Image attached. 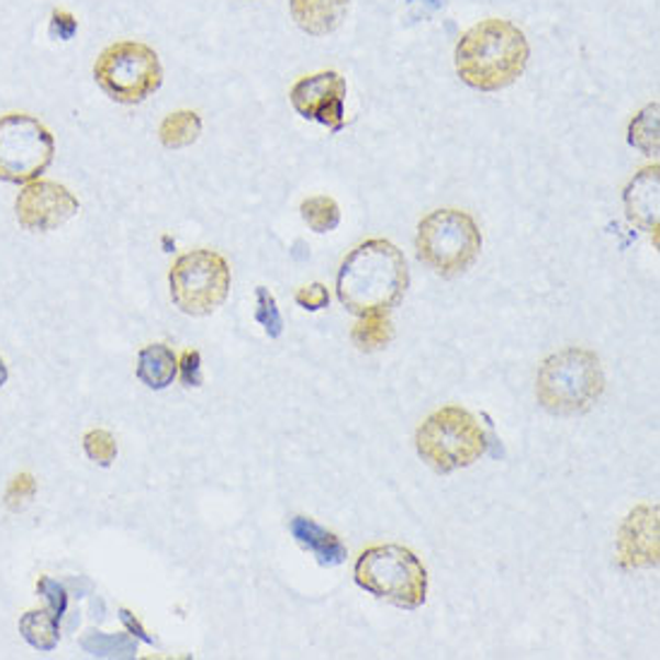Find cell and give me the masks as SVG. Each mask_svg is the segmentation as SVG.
<instances>
[{
    "instance_id": "obj_1",
    "label": "cell",
    "mask_w": 660,
    "mask_h": 660,
    "mask_svg": "<svg viewBox=\"0 0 660 660\" xmlns=\"http://www.w3.org/2000/svg\"><path fill=\"white\" fill-rule=\"evenodd\" d=\"M409 289L406 257L394 243L370 238L344 257L336 275V298L358 317L387 315Z\"/></svg>"
},
{
    "instance_id": "obj_2",
    "label": "cell",
    "mask_w": 660,
    "mask_h": 660,
    "mask_svg": "<svg viewBox=\"0 0 660 660\" xmlns=\"http://www.w3.org/2000/svg\"><path fill=\"white\" fill-rule=\"evenodd\" d=\"M530 48L524 32L507 20H483L461 34L455 66L463 85L478 92H500L514 85L528 66Z\"/></svg>"
},
{
    "instance_id": "obj_3",
    "label": "cell",
    "mask_w": 660,
    "mask_h": 660,
    "mask_svg": "<svg viewBox=\"0 0 660 660\" xmlns=\"http://www.w3.org/2000/svg\"><path fill=\"white\" fill-rule=\"evenodd\" d=\"M605 390L601 360L586 348H564L538 370L536 396L555 416H581L591 411Z\"/></svg>"
},
{
    "instance_id": "obj_4",
    "label": "cell",
    "mask_w": 660,
    "mask_h": 660,
    "mask_svg": "<svg viewBox=\"0 0 660 660\" xmlns=\"http://www.w3.org/2000/svg\"><path fill=\"white\" fill-rule=\"evenodd\" d=\"M356 584L374 599L390 601L404 611H416L428 599V572L404 546H372L356 562Z\"/></svg>"
},
{
    "instance_id": "obj_5",
    "label": "cell",
    "mask_w": 660,
    "mask_h": 660,
    "mask_svg": "<svg viewBox=\"0 0 660 660\" xmlns=\"http://www.w3.org/2000/svg\"><path fill=\"white\" fill-rule=\"evenodd\" d=\"M481 423L461 406H445L421 423L416 449L421 459L437 473L466 469L485 455Z\"/></svg>"
},
{
    "instance_id": "obj_6",
    "label": "cell",
    "mask_w": 660,
    "mask_h": 660,
    "mask_svg": "<svg viewBox=\"0 0 660 660\" xmlns=\"http://www.w3.org/2000/svg\"><path fill=\"white\" fill-rule=\"evenodd\" d=\"M481 248V228L461 210H435L421 219L416 250L421 262L439 277L463 275L478 260Z\"/></svg>"
},
{
    "instance_id": "obj_7",
    "label": "cell",
    "mask_w": 660,
    "mask_h": 660,
    "mask_svg": "<svg viewBox=\"0 0 660 660\" xmlns=\"http://www.w3.org/2000/svg\"><path fill=\"white\" fill-rule=\"evenodd\" d=\"M94 77L103 94L131 107L157 92L164 82V68L152 46L115 42L101 51L94 63Z\"/></svg>"
},
{
    "instance_id": "obj_8",
    "label": "cell",
    "mask_w": 660,
    "mask_h": 660,
    "mask_svg": "<svg viewBox=\"0 0 660 660\" xmlns=\"http://www.w3.org/2000/svg\"><path fill=\"white\" fill-rule=\"evenodd\" d=\"M168 283L180 313L204 317L224 305L231 289V269L222 255L200 248L178 257Z\"/></svg>"
},
{
    "instance_id": "obj_9",
    "label": "cell",
    "mask_w": 660,
    "mask_h": 660,
    "mask_svg": "<svg viewBox=\"0 0 660 660\" xmlns=\"http://www.w3.org/2000/svg\"><path fill=\"white\" fill-rule=\"evenodd\" d=\"M56 139L27 113L0 115V180L27 186L54 164Z\"/></svg>"
},
{
    "instance_id": "obj_10",
    "label": "cell",
    "mask_w": 660,
    "mask_h": 660,
    "mask_svg": "<svg viewBox=\"0 0 660 660\" xmlns=\"http://www.w3.org/2000/svg\"><path fill=\"white\" fill-rule=\"evenodd\" d=\"M346 99V80L334 70H322L315 75L301 77L293 87L289 101L298 115L305 121H315L329 127L332 133H339L346 123L344 113Z\"/></svg>"
},
{
    "instance_id": "obj_11",
    "label": "cell",
    "mask_w": 660,
    "mask_h": 660,
    "mask_svg": "<svg viewBox=\"0 0 660 660\" xmlns=\"http://www.w3.org/2000/svg\"><path fill=\"white\" fill-rule=\"evenodd\" d=\"M80 212V202L66 186L54 180H32L15 200L20 226L27 231H54Z\"/></svg>"
},
{
    "instance_id": "obj_12",
    "label": "cell",
    "mask_w": 660,
    "mask_h": 660,
    "mask_svg": "<svg viewBox=\"0 0 660 660\" xmlns=\"http://www.w3.org/2000/svg\"><path fill=\"white\" fill-rule=\"evenodd\" d=\"M619 564L623 567H656L658 564V507L641 504L634 510L619 530Z\"/></svg>"
},
{
    "instance_id": "obj_13",
    "label": "cell",
    "mask_w": 660,
    "mask_h": 660,
    "mask_svg": "<svg viewBox=\"0 0 660 660\" xmlns=\"http://www.w3.org/2000/svg\"><path fill=\"white\" fill-rule=\"evenodd\" d=\"M625 212L629 224L641 231H658L660 216V166L653 164L631 178L625 190Z\"/></svg>"
},
{
    "instance_id": "obj_14",
    "label": "cell",
    "mask_w": 660,
    "mask_h": 660,
    "mask_svg": "<svg viewBox=\"0 0 660 660\" xmlns=\"http://www.w3.org/2000/svg\"><path fill=\"white\" fill-rule=\"evenodd\" d=\"M351 0H291V18L310 36H327L342 27Z\"/></svg>"
},
{
    "instance_id": "obj_15",
    "label": "cell",
    "mask_w": 660,
    "mask_h": 660,
    "mask_svg": "<svg viewBox=\"0 0 660 660\" xmlns=\"http://www.w3.org/2000/svg\"><path fill=\"white\" fill-rule=\"evenodd\" d=\"M289 530L298 546L307 552H313L320 564L336 567L346 562L348 550L344 542L334 534H329L327 528H322L317 522L310 519V516H293Z\"/></svg>"
},
{
    "instance_id": "obj_16",
    "label": "cell",
    "mask_w": 660,
    "mask_h": 660,
    "mask_svg": "<svg viewBox=\"0 0 660 660\" xmlns=\"http://www.w3.org/2000/svg\"><path fill=\"white\" fill-rule=\"evenodd\" d=\"M178 374V358L166 344L145 346L137 356V380L149 390H166Z\"/></svg>"
},
{
    "instance_id": "obj_17",
    "label": "cell",
    "mask_w": 660,
    "mask_h": 660,
    "mask_svg": "<svg viewBox=\"0 0 660 660\" xmlns=\"http://www.w3.org/2000/svg\"><path fill=\"white\" fill-rule=\"evenodd\" d=\"M60 617L51 611H30L20 617V634L36 651H54L60 641Z\"/></svg>"
},
{
    "instance_id": "obj_18",
    "label": "cell",
    "mask_w": 660,
    "mask_h": 660,
    "mask_svg": "<svg viewBox=\"0 0 660 660\" xmlns=\"http://www.w3.org/2000/svg\"><path fill=\"white\" fill-rule=\"evenodd\" d=\"M202 135V119L195 111H176L166 115L159 127L161 145L168 149H183L195 145Z\"/></svg>"
},
{
    "instance_id": "obj_19",
    "label": "cell",
    "mask_w": 660,
    "mask_h": 660,
    "mask_svg": "<svg viewBox=\"0 0 660 660\" xmlns=\"http://www.w3.org/2000/svg\"><path fill=\"white\" fill-rule=\"evenodd\" d=\"M629 145L644 152L646 157H656L660 147V107L658 101L649 103L629 123Z\"/></svg>"
},
{
    "instance_id": "obj_20",
    "label": "cell",
    "mask_w": 660,
    "mask_h": 660,
    "mask_svg": "<svg viewBox=\"0 0 660 660\" xmlns=\"http://www.w3.org/2000/svg\"><path fill=\"white\" fill-rule=\"evenodd\" d=\"M82 649L94 658H135L137 646L131 634L89 631L82 639Z\"/></svg>"
},
{
    "instance_id": "obj_21",
    "label": "cell",
    "mask_w": 660,
    "mask_h": 660,
    "mask_svg": "<svg viewBox=\"0 0 660 660\" xmlns=\"http://www.w3.org/2000/svg\"><path fill=\"white\" fill-rule=\"evenodd\" d=\"M394 327L387 315H366L360 317L358 325L351 332L354 344L360 351H380L392 342Z\"/></svg>"
},
{
    "instance_id": "obj_22",
    "label": "cell",
    "mask_w": 660,
    "mask_h": 660,
    "mask_svg": "<svg viewBox=\"0 0 660 660\" xmlns=\"http://www.w3.org/2000/svg\"><path fill=\"white\" fill-rule=\"evenodd\" d=\"M301 216L303 222L315 233H329L342 222V210L332 198L327 195H315L307 198L301 204Z\"/></svg>"
},
{
    "instance_id": "obj_23",
    "label": "cell",
    "mask_w": 660,
    "mask_h": 660,
    "mask_svg": "<svg viewBox=\"0 0 660 660\" xmlns=\"http://www.w3.org/2000/svg\"><path fill=\"white\" fill-rule=\"evenodd\" d=\"M255 320L265 327L269 339H279L283 332V317L277 307L275 295L269 293V289L257 287V307H255Z\"/></svg>"
},
{
    "instance_id": "obj_24",
    "label": "cell",
    "mask_w": 660,
    "mask_h": 660,
    "mask_svg": "<svg viewBox=\"0 0 660 660\" xmlns=\"http://www.w3.org/2000/svg\"><path fill=\"white\" fill-rule=\"evenodd\" d=\"M82 443H85L87 457L94 463L103 466V469L111 466L115 461V457H119V445H115L113 435L107 430H89Z\"/></svg>"
},
{
    "instance_id": "obj_25",
    "label": "cell",
    "mask_w": 660,
    "mask_h": 660,
    "mask_svg": "<svg viewBox=\"0 0 660 660\" xmlns=\"http://www.w3.org/2000/svg\"><path fill=\"white\" fill-rule=\"evenodd\" d=\"M36 591L42 599L46 601L48 611L54 613L56 617H63L68 611V591L58 581H54L51 577H42L36 581Z\"/></svg>"
},
{
    "instance_id": "obj_26",
    "label": "cell",
    "mask_w": 660,
    "mask_h": 660,
    "mask_svg": "<svg viewBox=\"0 0 660 660\" xmlns=\"http://www.w3.org/2000/svg\"><path fill=\"white\" fill-rule=\"evenodd\" d=\"M36 493V483L34 478L30 473H20L18 478H12V483L8 488V495H5V502L10 510H20L27 504Z\"/></svg>"
},
{
    "instance_id": "obj_27",
    "label": "cell",
    "mask_w": 660,
    "mask_h": 660,
    "mask_svg": "<svg viewBox=\"0 0 660 660\" xmlns=\"http://www.w3.org/2000/svg\"><path fill=\"white\" fill-rule=\"evenodd\" d=\"M295 301L301 307L310 310V313H317V310L329 305V291L322 283H310V287H303L295 293Z\"/></svg>"
},
{
    "instance_id": "obj_28",
    "label": "cell",
    "mask_w": 660,
    "mask_h": 660,
    "mask_svg": "<svg viewBox=\"0 0 660 660\" xmlns=\"http://www.w3.org/2000/svg\"><path fill=\"white\" fill-rule=\"evenodd\" d=\"M178 372L188 387L202 384V358L198 351H186L183 358L178 360Z\"/></svg>"
},
{
    "instance_id": "obj_29",
    "label": "cell",
    "mask_w": 660,
    "mask_h": 660,
    "mask_svg": "<svg viewBox=\"0 0 660 660\" xmlns=\"http://www.w3.org/2000/svg\"><path fill=\"white\" fill-rule=\"evenodd\" d=\"M119 615H121V623L127 627V631H131L133 637L142 639V641H145V644H154V639H152L149 634L145 631V627H142V625L137 623V619L133 617V613H131V611H125V607H123V611H119Z\"/></svg>"
},
{
    "instance_id": "obj_30",
    "label": "cell",
    "mask_w": 660,
    "mask_h": 660,
    "mask_svg": "<svg viewBox=\"0 0 660 660\" xmlns=\"http://www.w3.org/2000/svg\"><path fill=\"white\" fill-rule=\"evenodd\" d=\"M75 30H77V22L72 15H68V12H54V32L60 38H70Z\"/></svg>"
},
{
    "instance_id": "obj_31",
    "label": "cell",
    "mask_w": 660,
    "mask_h": 660,
    "mask_svg": "<svg viewBox=\"0 0 660 660\" xmlns=\"http://www.w3.org/2000/svg\"><path fill=\"white\" fill-rule=\"evenodd\" d=\"M5 382H8V366H5V360L0 358V390H3Z\"/></svg>"
}]
</instances>
